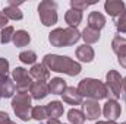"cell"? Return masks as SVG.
<instances>
[{"label":"cell","instance_id":"cell-26","mask_svg":"<svg viewBox=\"0 0 126 124\" xmlns=\"http://www.w3.org/2000/svg\"><path fill=\"white\" fill-rule=\"evenodd\" d=\"M19 60L24 63V64H35L37 62V54L31 51V50H28V51H22L21 54H19Z\"/></svg>","mask_w":126,"mask_h":124},{"label":"cell","instance_id":"cell-12","mask_svg":"<svg viewBox=\"0 0 126 124\" xmlns=\"http://www.w3.org/2000/svg\"><path fill=\"white\" fill-rule=\"evenodd\" d=\"M104 9L111 18H117V16L122 15V12L126 7H125V1L123 0H107L104 3Z\"/></svg>","mask_w":126,"mask_h":124},{"label":"cell","instance_id":"cell-37","mask_svg":"<svg viewBox=\"0 0 126 124\" xmlns=\"http://www.w3.org/2000/svg\"><path fill=\"white\" fill-rule=\"evenodd\" d=\"M10 124H16V123H12V121H10Z\"/></svg>","mask_w":126,"mask_h":124},{"label":"cell","instance_id":"cell-8","mask_svg":"<svg viewBox=\"0 0 126 124\" xmlns=\"http://www.w3.org/2000/svg\"><path fill=\"white\" fill-rule=\"evenodd\" d=\"M82 112L85 115V118L88 120H97L101 114V108L98 101H93V99H87L82 102Z\"/></svg>","mask_w":126,"mask_h":124},{"label":"cell","instance_id":"cell-14","mask_svg":"<svg viewBox=\"0 0 126 124\" xmlns=\"http://www.w3.org/2000/svg\"><path fill=\"white\" fill-rule=\"evenodd\" d=\"M62 98H63V101L66 104H69V105H79V104H82L81 93L78 92V89L73 88V86H67L64 89V92L62 93Z\"/></svg>","mask_w":126,"mask_h":124},{"label":"cell","instance_id":"cell-2","mask_svg":"<svg viewBox=\"0 0 126 124\" xmlns=\"http://www.w3.org/2000/svg\"><path fill=\"white\" fill-rule=\"evenodd\" d=\"M76 89H78V92L81 93L82 98L93 99V101L106 99L109 96V89H107L106 83H103L98 79H93V77L82 79Z\"/></svg>","mask_w":126,"mask_h":124},{"label":"cell","instance_id":"cell-3","mask_svg":"<svg viewBox=\"0 0 126 124\" xmlns=\"http://www.w3.org/2000/svg\"><path fill=\"white\" fill-rule=\"evenodd\" d=\"M79 39L81 32L76 28H56L48 34V42L57 48L75 45Z\"/></svg>","mask_w":126,"mask_h":124},{"label":"cell","instance_id":"cell-38","mask_svg":"<svg viewBox=\"0 0 126 124\" xmlns=\"http://www.w3.org/2000/svg\"><path fill=\"white\" fill-rule=\"evenodd\" d=\"M122 124H126V123H122Z\"/></svg>","mask_w":126,"mask_h":124},{"label":"cell","instance_id":"cell-25","mask_svg":"<svg viewBox=\"0 0 126 124\" xmlns=\"http://www.w3.org/2000/svg\"><path fill=\"white\" fill-rule=\"evenodd\" d=\"M47 117H48V114H47V108H46V107L38 105V107H34L31 110V118L37 120V121L44 120V118H47Z\"/></svg>","mask_w":126,"mask_h":124},{"label":"cell","instance_id":"cell-33","mask_svg":"<svg viewBox=\"0 0 126 124\" xmlns=\"http://www.w3.org/2000/svg\"><path fill=\"white\" fill-rule=\"evenodd\" d=\"M122 98L126 101V77L123 79V85H122Z\"/></svg>","mask_w":126,"mask_h":124},{"label":"cell","instance_id":"cell-9","mask_svg":"<svg viewBox=\"0 0 126 124\" xmlns=\"http://www.w3.org/2000/svg\"><path fill=\"white\" fill-rule=\"evenodd\" d=\"M103 114L106 118H109L110 121H116L119 117H120V105L116 99H109L106 104H104V108H103Z\"/></svg>","mask_w":126,"mask_h":124},{"label":"cell","instance_id":"cell-6","mask_svg":"<svg viewBox=\"0 0 126 124\" xmlns=\"http://www.w3.org/2000/svg\"><path fill=\"white\" fill-rule=\"evenodd\" d=\"M106 86L107 89L111 92L113 98L117 99L122 96V85H123V79L122 76L116 72V70H110L107 74H106Z\"/></svg>","mask_w":126,"mask_h":124},{"label":"cell","instance_id":"cell-19","mask_svg":"<svg viewBox=\"0 0 126 124\" xmlns=\"http://www.w3.org/2000/svg\"><path fill=\"white\" fill-rule=\"evenodd\" d=\"M111 48L119 57L126 56V38L120 37V35H116L111 41Z\"/></svg>","mask_w":126,"mask_h":124},{"label":"cell","instance_id":"cell-1","mask_svg":"<svg viewBox=\"0 0 126 124\" xmlns=\"http://www.w3.org/2000/svg\"><path fill=\"white\" fill-rule=\"evenodd\" d=\"M43 64L51 72L64 73L67 76H78L82 70L79 63H76L67 56H59V54H46L43 59Z\"/></svg>","mask_w":126,"mask_h":124},{"label":"cell","instance_id":"cell-35","mask_svg":"<svg viewBox=\"0 0 126 124\" xmlns=\"http://www.w3.org/2000/svg\"><path fill=\"white\" fill-rule=\"evenodd\" d=\"M47 124H62V123H60L59 120H56V118H50V120H48V123H47Z\"/></svg>","mask_w":126,"mask_h":124},{"label":"cell","instance_id":"cell-34","mask_svg":"<svg viewBox=\"0 0 126 124\" xmlns=\"http://www.w3.org/2000/svg\"><path fill=\"white\" fill-rule=\"evenodd\" d=\"M119 64H120L123 69H126V56H123V57H119Z\"/></svg>","mask_w":126,"mask_h":124},{"label":"cell","instance_id":"cell-13","mask_svg":"<svg viewBox=\"0 0 126 124\" xmlns=\"http://www.w3.org/2000/svg\"><path fill=\"white\" fill-rule=\"evenodd\" d=\"M15 92H16V85L13 79H10L9 76L0 79V98H10L15 95Z\"/></svg>","mask_w":126,"mask_h":124},{"label":"cell","instance_id":"cell-21","mask_svg":"<svg viewBox=\"0 0 126 124\" xmlns=\"http://www.w3.org/2000/svg\"><path fill=\"white\" fill-rule=\"evenodd\" d=\"M66 80H63L62 77H53L51 82L48 83V91L50 93H54V95H62L66 89Z\"/></svg>","mask_w":126,"mask_h":124},{"label":"cell","instance_id":"cell-11","mask_svg":"<svg viewBox=\"0 0 126 124\" xmlns=\"http://www.w3.org/2000/svg\"><path fill=\"white\" fill-rule=\"evenodd\" d=\"M30 76H31V79H35L37 82H46L50 79V70L43 63L34 64L30 70Z\"/></svg>","mask_w":126,"mask_h":124},{"label":"cell","instance_id":"cell-29","mask_svg":"<svg viewBox=\"0 0 126 124\" xmlns=\"http://www.w3.org/2000/svg\"><path fill=\"white\" fill-rule=\"evenodd\" d=\"M91 4H94V1L88 3V1H81V0H70V6H72V9L79 10V12H84V10H85L88 6H91Z\"/></svg>","mask_w":126,"mask_h":124},{"label":"cell","instance_id":"cell-7","mask_svg":"<svg viewBox=\"0 0 126 124\" xmlns=\"http://www.w3.org/2000/svg\"><path fill=\"white\" fill-rule=\"evenodd\" d=\"M12 77H13V82L19 92H27V89H30V86L32 85L31 76H30L28 70H25L24 67H16L12 72Z\"/></svg>","mask_w":126,"mask_h":124},{"label":"cell","instance_id":"cell-36","mask_svg":"<svg viewBox=\"0 0 126 124\" xmlns=\"http://www.w3.org/2000/svg\"><path fill=\"white\" fill-rule=\"evenodd\" d=\"M95 124H117V123H116V121H110V120H109V121H98V123H95Z\"/></svg>","mask_w":126,"mask_h":124},{"label":"cell","instance_id":"cell-32","mask_svg":"<svg viewBox=\"0 0 126 124\" xmlns=\"http://www.w3.org/2000/svg\"><path fill=\"white\" fill-rule=\"evenodd\" d=\"M7 21H9V19L4 16V13H3V12H0V28H1V29H3V28H6Z\"/></svg>","mask_w":126,"mask_h":124},{"label":"cell","instance_id":"cell-27","mask_svg":"<svg viewBox=\"0 0 126 124\" xmlns=\"http://www.w3.org/2000/svg\"><path fill=\"white\" fill-rule=\"evenodd\" d=\"M13 28L12 26H6V28H3L1 32H0V42L1 44H7V42H10L12 41V38H13Z\"/></svg>","mask_w":126,"mask_h":124},{"label":"cell","instance_id":"cell-31","mask_svg":"<svg viewBox=\"0 0 126 124\" xmlns=\"http://www.w3.org/2000/svg\"><path fill=\"white\" fill-rule=\"evenodd\" d=\"M0 124H10V117L4 111H0Z\"/></svg>","mask_w":126,"mask_h":124},{"label":"cell","instance_id":"cell-5","mask_svg":"<svg viewBox=\"0 0 126 124\" xmlns=\"http://www.w3.org/2000/svg\"><path fill=\"white\" fill-rule=\"evenodd\" d=\"M38 15L44 26L57 24V3L51 0H43L38 4Z\"/></svg>","mask_w":126,"mask_h":124},{"label":"cell","instance_id":"cell-28","mask_svg":"<svg viewBox=\"0 0 126 124\" xmlns=\"http://www.w3.org/2000/svg\"><path fill=\"white\" fill-rule=\"evenodd\" d=\"M116 29H117V32L126 34V9L122 12V15L119 16V19L116 21Z\"/></svg>","mask_w":126,"mask_h":124},{"label":"cell","instance_id":"cell-20","mask_svg":"<svg viewBox=\"0 0 126 124\" xmlns=\"http://www.w3.org/2000/svg\"><path fill=\"white\" fill-rule=\"evenodd\" d=\"M12 41H13L15 47H27V45L30 44V41H31V37H30V34L27 31L19 29V31H16L13 34Z\"/></svg>","mask_w":126,"mask_h":124},{"label":"cell","instance_id":"cell-15","mask_svg":"<svg viewBox=\"0 0 126 124\" xmlns=\"http://www.w3.org/2000/svg\"><path fill=\"white\" fill-rule=\"evenodd\" d=\"M94 48L87 45V44H82L76 48V57L79 59V62H84V63H91L94 60Z\"/></svg>","mask_w":126,"mask_h":124},{"label":"cell","instance_id":"cell-17","mask_svg":"<svg viewBox=\"0 0 126 124\" xmlns=\"http://www.w3.org/2000/svg\"><path fill=\"white\" fill-rule=\"evenodd\" d=\"M64 21L69 25V28H78V25L82 22V12L75 10V9H69L64 15Z\"/></svg>","mask_w":126,"mask_h":124},{"label":"cell","instance_id":"cell-18","mask_svg":"<svg viewBox=\"0 0 126 124\" xmlns=\"http://www.w3.org/2000/svg\"><path fill=\"white\" fill-rule=\"evenodd\" d=\"M46 108H47L48 117H50V118H56V120H57L59 117H62L63 111H64L63 104L60 101H51V102H48V104L46 105Z\"/></svg>","mask_w":126,"mask_h":124},{"label":"cell","instance_id":"cell-30","mask_svg":"<svg viewBox=\"0 0 126 124\" xmlns=\"http://www.w3.org/2000/svg\"><path fill=\"white\" fill-rule=\"evenodd\" d=\"M7 72H9V62L6 59H0V79L7 76Z\"/></svg>","mask_w":126,"mask_h":124},{"label":"cell","instance_id":"cell-23","mask_svg":"<svg viewBox=\"0 0 126 124\" xmlns=\"http://www.w3.org/2000/svg\"><path fill=\"white\" fill-rule=\"evenodd\" d=\"M3 12H4V16H6L7 19H12V21H21V19L24 18L21 9H19L18 6H12V4H9V6L4 7Z\"/></svg>","mask_w":126,"mask_h":124},{"label":"cell","instance_id":"cell-4","mask_svg":"<svg viewBox=\"0 0 126 124\" xmlns=\"http://www.w3.org/2000/svg\"><path fill=\"white\" fill-rule=\"evenodd\" d=\"M12 110L22 121H30L31 118V95L28 92H18L12 99Z\"/></svg>","mask_w":126,"mask_h":124},{"label":"cell","instance_id":"cell-10","mask_svg":"<svg viewBox=\"0 0 126 124\" xmlns=\"http://www.w3.org/2000/svg\"><path fill=\"white\" fill-rule=\"evenodd\" d=\"M50 93L48 91V85L46 83V82H32V85L30 86V95H31V98L34 99H44L47 95Z\"/></svg>","mask_w":126,"mask_h":124},{"label":"cell","instance_id":"cell-24","mask_svg":"<svg viewBox=\"0 0 126 124\" xmlns=\"http://www.w3.org/2000/svg\"><path fill=\"white\" fill-rule=\"evenodd\" d=\"M67 120L70 124H84L85 121V115L82 111L76 110V108H72L69 112H67Z\"/></svg>","mask_w":126,"mask_h":124},{"label":"cell","instance_id":"cell-16","mask_svg":"<svg viewBox=\"0 0 126 124\" xmlns=\"http://www.w3.org/2000/svg\"><path fill=\"white\" fill-rule=\"evenodd\" d=\"M106 25V18L103 13L100 12H91L90 16H88V28L95 29V31H100L103 29Z\"/></svg>","mask_w":126,"mask_h":124},{"label":"cell","instance_id":"cell-22","mask_svg":"<svg viewBox=\"0 0 126 124\" xmlns=\"http://www.w3.org/2000/svg\"><path fill=\"white\" fill-rule=\"evenodd\" d=\"M81 38L85 41L87 45L94 44L100 39V31H95V29H91V28H85L81 34Z\"/></svg>","mask_w":126,"mask_h":124}]
</instances>
